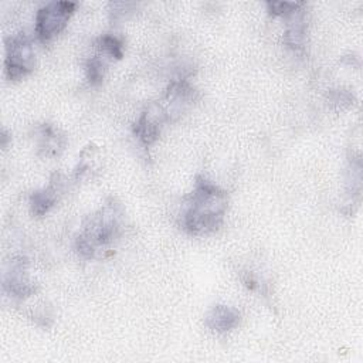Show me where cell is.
I'll return each instance as SVG.
<instances>
[{
  "instance_id": "1",
  "label": "cell",
  "mask_w": 363,
  "mask_h": 363,
  "mask_svg": "<svg viewBox=\"0 0 363 363\" xmlns=\"http://www.w3.org/2000/svg\"><path fill=\"white\" fill-rule=\"evenodd\" d=\"M225 208V196L216 187L204 183L197 187L186 213L184 224L193 233H206L216 228Z\"/></svg>"
},
{
  "instance_id": "3",
  "label": "cell",
  "mask_w": 363,
  "mask_h": 363,
  "mask_svg": "<svg viewBox=\"0 0 363 363\" xmlns=\"http://www.w3.org/2000/svg\"><path fill=\"white\" fill-rule=\"evenodd\" d=\"M33 62L31 45L24 37H18L13 40L11 45L9 47V57H7V69L10 77L17 78L24 75Z\"/></svg>"
},
{
  "instance_id": "2",
  "label": "cell",
  "mask_w": 363,
  "mask_h": 363,
  "mask_svg": "<svg viewBox=\"0 0 363 363\" xmlns=\"http://www.w3.org/2000/svg\"><path fill=\"white\" fill-rule=\"evenodd\" d=\"M75 4L68 1H55L43 7L37 14V34L41 40L55 35L69 18Z\"/></svg>"
},
{
  "instance_id": "4",
  "label": "cell",
  "mask_w": 363,
  "mask_h": 363,
  "mask_svg": "<svg viewBox=\"0 0 363 363\" xmlns=\"http://www.w3.org/2000/svg\"><path fill=\"white\" fill-rule=\"evenodd\" d=\"M237 313L228 308H217L213 311V315L210 316L211 326L217 330H225L234 326L237 322Z\"/></svg>"
}]
</instances>
